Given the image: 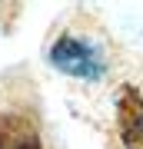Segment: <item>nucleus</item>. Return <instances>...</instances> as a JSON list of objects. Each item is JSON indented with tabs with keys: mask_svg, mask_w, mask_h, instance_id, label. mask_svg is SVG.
<instances>
[{
	"mask_svg": "<svg viewBox=\"0 0 143 149\" xmlns=\"http://www.w3.org/2000/svg\"><path fill=\"white\" fill-rule=\"evenodd\" d=\"M50 63L60 73L80 76V80H103L106 73V60L100 53V47L83 37H73V33H63L50 43Z\"/></svg>",
	"mask_w": 143,
	"mask_h": 149,
	"instance_id": "nucleus-1",
	"label": "nucleus"
},
{
	"mask_svg": "<svg viewBox=\"0 0 143 149\" xmlns=\"http://www.w3.org/2000/svg\"><path fill=\"white\" fill-rule=\"evenodd\" d=\"M117 136L123 149H143V93L137 86L117 93Z\"/></svg>",
	"mask_w": 143,
	"mask_h": 149,
	"instance_id": "nucleus-2",
	"label": "nucleus"
},
{
	"mask_svg": "<svg viewBox=\"0 0 143 149\" xmlns=\"http://www.w3.org/2000/svg\"><path fill=\"white\" fill-rule=\"evenodd\" d=\"M0 149H47L30 113H0Z\"/></svg>",
	"mask_w": 143,
	"mask_h": 149,
	"instance_id": "nucleus-3",
	"label": "nucleus"
}]
</instances>
